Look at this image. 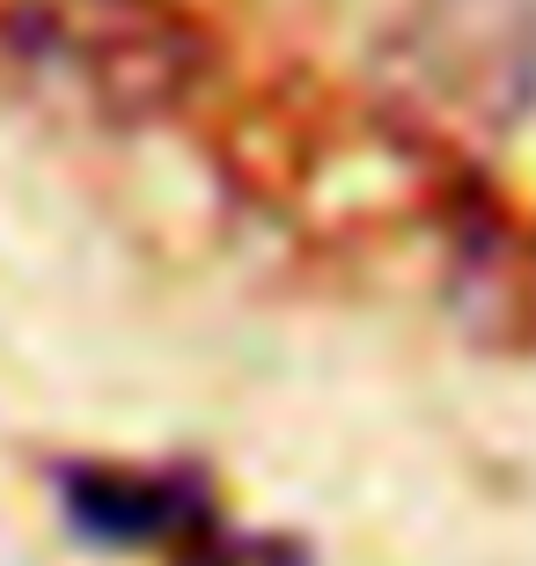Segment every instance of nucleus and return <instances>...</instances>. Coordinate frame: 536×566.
Here are the masks:
<instances>
[{
    "instance_id": "obj_1",
    "label": "nucleus",
    "mask_w": 536,
    "mask_h": 566,
    "mask_svg": "<svg viewBox=\"0 0 536 566\" xmlns=\"http://www.w3.org/2000/svg\"><path fill=\"white\" fill-rule=\"evenodd\" d=\"M66 507L88 537L111 545H191L213 537V507L207 493H191L185 479L162 471H74L66 479Z\"/></svg>"
}]
</instances>
